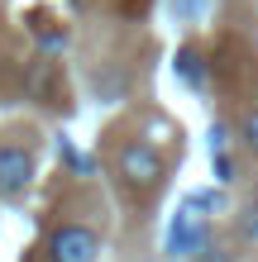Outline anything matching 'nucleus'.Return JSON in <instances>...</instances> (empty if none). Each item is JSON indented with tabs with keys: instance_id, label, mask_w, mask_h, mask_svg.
Instances as JSON below:
<instances>
[{
	"instance_id": "nucleus-1",
	"label": "nucleus",
	"mask_w": 258,
	"mask_h": 262,
	"mask_svg": "<svg viewBox=\"0 0 258 262\" xmlns=\"http://www.w3.org/2000/svg\"><path fill=\"white\" fill-rule=\"evenodd\" d=\"M163 172H168V162L158 158L153 143H144V138H134V143H125L115 152V181L134 195H148L163 186Z\"/></svg>"
},
{
	"instance_id": "nucleus-2",
	"label": "nucleus",
	"mask_w": 258,
	"mask_h": 262,
	"mask_svg": "<svg viewBox=\"0 0 258 262\" xmlns=\"http://www.w3.org/2000/svg\"><path fill=\"white\" fill-rule=\"evenodd\" d=\"M210 205V195H191L187 205L177 210V220H172V234H168V257H196L210 243V224H206V210Z\"/></svg>"
},
{
	"instance_id": "nucleus-3",
	"label": "nucleus",
	"mask_w": 258,
	"mask_h": 262,
	"mask_svg": "<svg viewBox=\"0 0 258 262\" xmlns=\"http://www.w3.org/2000/svg\"><path fill=\"white\" fill-rule=\"evenodd\" d=\"M101 238L86 224H57L48 234V262H96Z\"/></svg>"
},
{
	"instance_id": "nucleus-4",
	"label": "nucleus",
	"mask_w": 258,
	"mask_h": 262,
	"mask_svg": "<svg viewBox=\"0 0 258 262\" xmlns=\"http://www.w3.org/2000/svg\"><path fill=\"white\" fill-rule=\"evenodd\" d=\"M34 152H29L24 143H0V195L14 200L24 195L29 186H34Z\"/></svg>"
},
{
	"instance_id": "nucleus-5",
	"label": "nucleus",
	"mask_w": 258,
	"mask_h": 262,
	"mask_svg": "<svg viewBox=\"0 0 258 262\" xmlns=\"http://www.w3.org/2000/svg\"><path fill=\"white\" fill-rule=\"evenodd\" d=\"M182 81H187V86H206V57L201 53H182Z\"/></svg>"
},
{
	"instance_id": "nucleus-6",
	"label": "nucleus",
	"mask_w": 258,
	"mask_h": 262,
	"mask_svg": "<svg viewBox=\"0 0 258 262\" xmlns=\"http://www.w3.org/2000/svg\"><path fill=\"white\" fill-rule=\"evenodd\" d=\"M239 138H244V148L258 158V110H249V115H244V124H239Z\"/></svg>"
},
{
	"instance_id": "nucleus-7",
	"label": "nucleus",
	"mask_w": 258,
	"mask_h": 262,
	"mask_svg": "<svg viewBox=\"0 0 258 262\" xmlns=\"http://www.w3.org/2000/svg\"><path fill=\"white\" fill-rule=\"evenodd\" d=\"M191 262H234V253H230V248H225V243H215V238H210V243H206V248H201V253H196Z\"/></svg>"
},
{
	"instance_id": "nucleus-8",
	"label": "nucleus",
	"mask_w": 258,
	"mask_h": 262,
	"mask_svg": "<svg viewBox=\"0 0 258 262\" xmlns=\"http://www.w3.org/2000/svg\"><path fill=\"white\" fill-rule=\"evenodd\" d=\"M244 229H249V234L258 238V200H253V205H249V220H244Z\"/></svg>"
}]
</instances>
